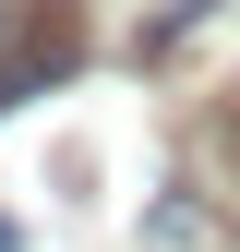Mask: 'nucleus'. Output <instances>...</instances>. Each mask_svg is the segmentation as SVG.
Listing matches in <instances>:
<instances>
[{
    "label": "nucleus",
    "instance_id": "f257e3e1",
    "mask_svg": "<svg viewBox=\"0 0 240 252\" xmlns=\"http://www.w3.org/2000/svg\"><path fill=\"white\" fill-rule=\"evenodd\" d=\"M72 60H84V0H12L0 12V108H24Z\"/></svg>",
    "mask_w": 240,
    "mask_h": 252
},
{
    "label": "nucleus",
    "instance_id": "f03ea898",
    "mask_svg": "<svg viewBox=\"0 0 240 252\" xmlns=\"http://www.w3.org/2000/svg\"><path fill=\"white\" fill-rule=\"evenodd\" d=\"M0 252H12V228H0Z\"/></svg>",
    "mask_w": 240,
    "mask_h": 252
},
{
    "label": "nucleus",
    "instance_id": "7ed1b4c3",
    "mask_svg": "<svg viewBox=\"0 0 240 252\" xmlns=\"http://www.w3.org/2000/svg\"><path fill=\"white\" fill-rule=\"evenodd\" d=\"M0 12H12V0H0Z\"/></svg>",
    "mask_w": 240,
    "mask_h": 252
}]
</instances>
